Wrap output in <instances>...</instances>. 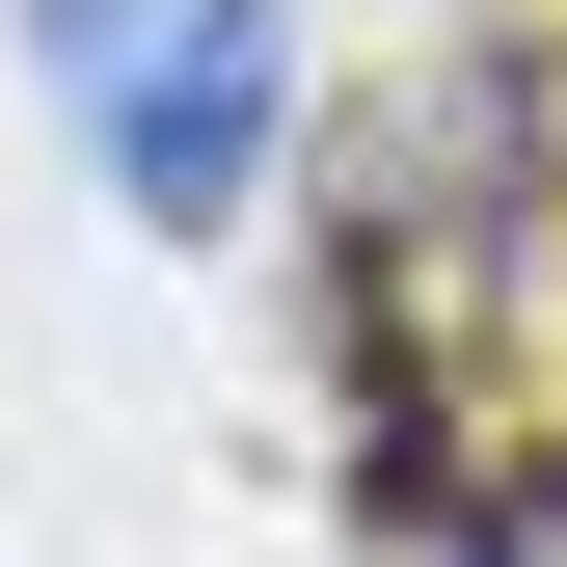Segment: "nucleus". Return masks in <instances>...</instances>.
Listing matches in <instances>:
<instances>
[{
  "label": "nucleus",
  "mask_w": 567,
  "mask_h": 567,
  "mask_svg": "<svg viewBox=\"0 0 567 567\" xmlns=\"http://www.w3.org/2000/svg\"><path fill=\"white\" fill-rule=\"evenodd\" d=\"M28 28L82 54V109H109V82H135V28H163V0H28Z\"/></svg>",
  "instance_id": "obj_4"
},
{
  "label": "nucleus",
  "mask_w": 567,
  "mask_h": 567,
  "mask_svg": "<svg viewBox=\"0 0 567 567\" xmlns=\"http://www.w3.org/2000/svg\"><path fill=\"white\" fill-rule=\"evenodd\" d=\"M324 217H351L324 298H379V324H433V351H460V324L567 244V28H460V54H405V82L351 109Z\"/></svg>",
  "instance_id": "obj_1"
},
{
  "label": "nucleus",
  "mask_w": 567,
  "mask_h": 567,
  "mask_svg": "<svg viewBox=\"0 0 567 567\" xmlns=\"http://www.w3.org/2000/svg\"><path fill=\"white\" fill-rule=\"evenodd\" d=\"M82 135H109V217L217 244L244 189L298 163V0H163V28H135V82H109Z\"/></svg>",
  "instance_id": "obj_2"
},
{
  "label": "nucleus",
  "mask_w": 567,
  "mask_h": 567,
  "mask_svg": "<svg viewBox=\"0 0 567 567\" xmlns=\"http://www.w3.org/2000/svg\"><path fill=\"white\" fill-rule=\"evenodd\" d=\"M433 567H567V460H486V486H460V540H433Z\"/></svg>",
  "instance_id": "obj_3"
}]
</instances>
